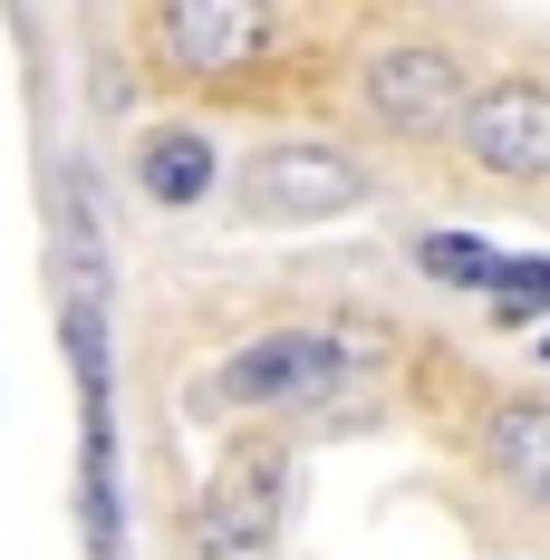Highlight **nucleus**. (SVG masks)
Wrapping results in <instances>:
<instances>
[{
    "mask_svg": "<svg viewBox=\"0 0 550 560\" xmlns=\"http://www.w3.org/2000/svg\"><path fill=\"white\" fill-rule=\"evenodd\" d=\"M386 358H396V329L358 319V310H329V319H300V329H271V338H251V348H232L203 377V396L213 406H309V396L358 387Z\"/></svg>",
    "mask_w": 550,
    "mask_h": 560,
    "instance_id": "obj_1",
    "label": "nucleus"
},
{
    "mask_svg": "<svg viewBox=\"0 0 550 560\" xmlns=\"http://www.w3.org/2000/svg\"><path fill=\"white\" fill-rule=\"evenodd\" d=\"M358 97L377 116L386 136H406V145H435L464 126L473 107V78H464V58L435 49V39H386L367 68H358Z\"/></svg>",
    "mask_w": 550,
    "mask_h": 560,
    "instance_id": "obj_2",
    "label": "nucleus"
},
{
    "mask_svg": "<svg viewBox=\"0 0 550 560\" xmlns=\"http://www.w3.org/2000/svg\"><path fill=\"white\" fill-rule=\"evenodd\" d=\"M290 512V454L280 445H232L194 503V560H261Z\"/></svg>",
    "mask_w": 550,
    "mask_h": 560,
    "instance_id": "obj_3",
    "label": "nucleus"
},
{
    "mask_svg": "<svg viewBox=\"0 0 550 560\" xmlns=\"http://www.w3.org/2000/svg\"><path fill=\"white\" fill-rule=\"evenodd\" d=\"M454 136L493 184H550V88L541 78H483Z\"/></svg>",
    "mask_w": 550,
    "mask_h": 560,
    "instance_id": "obj_4",
    "label": "nucleus"
},
{
    "mask_svg": "<svg viewBox=\"0 0 550 560\" xmlns=\"http://www.w3.org/2000/svg\"><path fill=\"white\" fill-rule=\"evenodd\" d=\"M271 49V10L261 0H165L155 10V58L174 78H242Z\"/></svg>",
    "mask_w": 550,
    "mask_h": 560,
    "instance_id": "obj_5",
    "label": "nucleus"
},
{
    "mask_svg": "<svg viewBox=\"0 0 550 560\" xmlns=\"http://www.w3.org/2000/svg\"><path fill=\"white\" fill-rule=\"evenodd\" d=\"M251 203L271 213V223H329V213H358L367 203V174L358 155H338V145H271L261 165H251Z\"/></svg>",
    "mask_w": 550,
    "mask_h": 560,
    "instance_id": "obj_6",
    "label": "nucleus"
},
{
    "mask_svg": "<svg viewBox=\"0 0 550 560\" xmlns=\"http://www.w3.org/2000/svg\"><path fill=\"white\" fill-rule=\"evenodd\" d=\"M483 464L531 512H550V406L541 396H502L493 416H483Z\"/></svg>",
    "mask_w": 550,
    "mask_h": 560,
    "instance_id": "obj_7",
    "label": "nucleus"
},
{
    "mask_svg": "<svg viewBox=\"0 0 550 560\" xmlns=\"http://www.w3.org/2000/svg\"><path fill=\"white\" fill-rule=\"evenodd\" d=\"M213 136H194V126H155L145 136V155H136V184H145V203H165V213H184V203H203L213 194Z\"/></svg>",
    "mask_w": 550,
    "mask_h": 560,
    "instance_id": "obj_8",
    "label": "nucleus"
},
{
    "mask_svg": "<svg viewBox=\"0 0 550 560\" xmlns=\"http://www.w3.org/2000/svg\"><path fill=\"white\" fill-rule=\"evenodd\" d=\"M416 271H425V280H444V290H483V300H493L502 252L483 242V232H425V242H416Z\"/></svg>",
    "mask_w": 550,
    "mask_h": 560,
    "instance_id": "obj_9",
    "label": "nucleus"
},
{
    "mask_svg": "<svg viewBox=\"0 0 550 560\" xmlns=\"http://www.w3.org/2000/svg\"><path fill=\"white\" fill-rule=\"evenodd\" d=\"M493 319L502 329H550V252H502V280H493Z\"/></svg>",
    "mask_w": 550,
    "mask_h": 560,
    "instance_id": "obj_10",
    "label": "nucleus"
},
{
    "mask_svg": "<svg viewBox=\"0 0 550 560\" xmlns=\"http://www.w3.org/2000/svg\"><path fill=\"white\" fill-rule=\"evenodd\" d=\"M541 368H550V329H541Z\"/></svg>",
    "mask_w": 550,
    "mask_h": 560,
    "instance_id": "obj_11",
    "label": "nucleus"
}]
</instances>
